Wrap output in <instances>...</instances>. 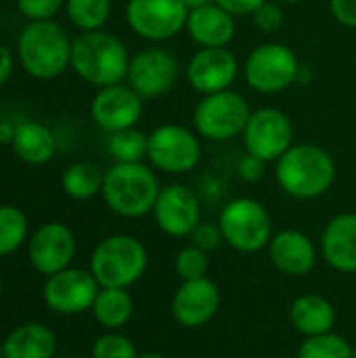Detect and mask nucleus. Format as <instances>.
Here are the masks:
<instances>
[{
    "label": "nucleus",
    "instance_id": "nucleus-1",
    "mask_svg": "<svg viewBox=\"0 0 356 358\" xmlns=\"http://www.w3.org/2000/svg\"><path fill=\"white\" fill-rule=\"evenodd\" d=\"M275 164V178L281 191L302 201L325 195L338 176L334 155L315 143H294Z\"/></svg>",
    "mask_w": 356,
    "mask_h": 358
},
{
    "label": "nucleus",
    "instance_id": "nucleus-2",
    "mask_svg": "<svg viewBox=\"0 0 356 358\" xmlns=\"http://www.w3.org/2000/svg\"><path fill=\"white\" fill-rule=\"evenodd\" d=\"M130 55L126 44L105 29L82 31L71 44V67L97 88L122 84L126 80Z\"/></svg>",
    "mask_w": 356,
    "mask_h": 358
},
{
    "label": "nucleus",
    "instance_id": "nucleus-3",
    "mask_svg": "<svg viewBox=\"0 0 356 358\" xmlns=\"http://www.w3.org/2000/svg\"><path fill=\"white\" fill-rule=\"evenodd\" d=\"M162 187L151 166L113 164L103 178V201L122 218H143L153 212Z\"/></svg>",
    "mask_w": 356,
    "mask_h": 358
},
{
    "label": "nucleus",
    "instance_id": "nucleus-4",
    "mask_svg": "<svg viewBox=\"0 0 356 358\" xmlns=\"http://www.w3.org/2000/svg\"><path fill=\"white\" fill-rule=\"evenodd\" d=\"M71 44L57 21H29L17 40L21 67L36 80H55L71 65Z\"/></svg>",
    "mask_w": 356,
    "mask_h": 358
},
{
    "label": "nucleus",
    "instance_id": "nucleus-5",
    "mask_svg": "<svg viewBox=\"0 0 356 358\" xmlns=\"http://www.w3.org/2000/svg\"><path fill=\"white\" fill-rule=\"evenodd\" d=\"M149 254L132 235H111L97 243L90 256V273L101 287H132L147 271Z\"/></svg>",
    "mask_w": 356,
    "mask_h": 358
},
{
    "label": "nucleus",
    "instance_id": "nucleus-6",
    "mask_svg": "<svg viewBox=\"0 0 356 358\" xmlns=\"http://www.w3.org/2000/svg\"><path fill=\"white\" fill-rule=\"evenodd\" d=\"M218 227L225 243L241 254H256L269 248L275 235L269 210L252 197H237L229 201L220 212Z\"/></svg>",
    "mask_w": 356,
    "mask_h": 358
},
{
    "label": "nucleus",
    "instance_id": "nucleus-7",
    "mask_svg": "<svg viewBox=\"0 0 356 358\" xmlns=\"http://www.w3.org/2000/svg\"><path fill=\"white\" fill-rule=\"evenodd\" d=\"M300 59L296 50L281 42H264L256 46L245 63V84L260 94H277L287 90L300 80Z\"/></svg>",
    "mask_w": 356,
    "mask_h": 358
},
{
    "label": "nucleus",
    "instance_id": "nucleus-8",
    "mask_svg": "<svg viewBox=\"0 0 356 358\" xmlns=\"http://www.w3.org/2000/svg\"><path fill=\"white\" fill-rule=\"evenodd\" d=\"M250 115L252 109L248 99L229 88L201 96L193 109V126L204 141L225 143L243 134Z\"/></svg>",
    "mask_w": 356,
    "mask_h": 358
},
{
    "label": "nucleus",
    "instance_id": "nucleus-9",
    "mask_svg": "<svg viewBox=\"0 0 356 358\" xmlns=\"http://www.w3.org/2000/svg\"><path fill=\"white\" fill-rule=\"evenodd\" d=\"M147 159L153 170L187 174L201 162V136L183 124H162L149 132Z\"/></svg>",
    "mask_w": 356,
    "mask_h": 358
},
{
    "label": "nucleus",
    "instance_id": "nucleus-10",
    "mask_svg": "<svg viewBox=\"0 0 356 358\" xmlns=\"http://www.w3.org/2000/svg\"><path fill=\"white\" fill-rule=\"evenodd\" d=\"M189 8L183 0H128V27L143 40L166 42L187 29Z\"/></svg>",
    "mask_w": 356,
    "mask_h": 358
},
{
    "label": "nucleus",
    "instance_id": "nucleus-11",
    "mask_svg": "<svg viewBox=\"0 0 356 358\" xmlns=\"http://www.w3.org/2000/svg\"><path fill=\"white\" fill-rule=\"evenodd\" d=\"M178 76L180 63L176 55L164 46H149L130 57L126 82L143 101H149L170 92Z\"/></svg>",
    "mask_w": 356,
    "mask_h": 358
},
{
    "label": "nucleus",
    "instance_id": "nucleus-12",
    "mask_svg": "<svg viewBox=\"0 0 356 358\" xmlns=\"http://www.w3.org/2000/svg\"><path fill=\"white\" fill-rule=\"evenodd\" d=\"M241 138L245 153L271 164L294 145V124L285 111L277 107H260L252 111Z\"/></svg>",
    "mask_w": 356,
    "mask_h": 358
},
{
    "label": "nucleus",
    "instance_id": "nucleus-13",
    "mask_svg": "<svg viewBox=\"0 0 356 358\" xmlns=\"http://www.w3.org/2000/svg\"><path fill=\"white\" fill-rule=\"evenodd\" d=\"M99 289L101 285L90 271L69 266L46 277L42 296L52 313L73 317L92 308Z\"/></svg>",
    "mask_w": 356,
    "mask_h": 358
},
{
    "label": "nucleus",
    "instance_id": "nucleus-14",
    "mask_svg": "<svg viewBox=\"0 0 356 358\" xmlns=\"http://www.w3.org/2000/svg\"><path fill=\"white\" fill-rule=\"evenodd\" d=\"M151 214L162 233L174 239H183L189 237L193 229L201 222V203L193 189L174 182L162 187Z\"/></svg>",
    "mask_w": 356,
    "mask_h": 358
},
{
    "label": "nucleus",
    "instance_id": "nucleus-15",
    "mask_svg": "<svg viewBox=\"0 0 356 358\" xmlns=\"http://www.w3.org/2000/svg\"><path fill=\"white\" fill-rule=\"evenodd\" d=\"M27 256L31 266L40 275L50 277L71 266V260L76 256V237L67 224L46 222L31 233Z\"/></svg>",
    "mask_w": 356,
    "mask_h": 358
},
{
    "label": "nucleus",
    "instance_id": "nucleus-16",
    "mask_svg": "<svg viewBox=\"0 0 356 358\" xmlns=\"http://www.w3.org/2000/svg\"><path fill=\"white\" fill-rule=\"evenodd\" d=\"M239 61L229 46L199 48L187 63V80L201 96L233 88L239 76Z\"/></svg>",
    "mask_w": 356,
    "mask_h": 358
},
{
    "label": "nucleus",
    "instance_id": "nucleus-17",
    "mask_svg": "<svg viewBox=\"0 0 356 358\" xmlns=\"http://www.w3.org/2000/svg\"><path fill=\"white\" fill-rule=\"evenodd\" d=\"M220 287L208 279L183 281L172 296V315L178 325L187 329H199L208 325L220 310Z\"/></svg>",
    "mask_w": 356,
    "mask_h": 358
},
{
    "label": "nucleus",
    "instance_id": "nucleus-18",
    "mask_svg": "<svg viewBox=\"0 0 356 358\" xmlns=\"http://www.w3.org/2000/svg\"><path fill=\"white\" fill-rule=\"evenodd\" d=\"M90 115L94 124L109 134L134 128L143 115V99L128 84L105 86L94 94Z\"/></svg>",
    "mask_w": 356,
    "mask_h": 358
},
{
    "label": "nucleus",
    "instance_id": "nucleus-19",
    "mask_svg": "<svg viewBox=\"0 0 356 358\" xmlns=\"http://www.w3.org/2000/svg\"><path fill=\"white\" fill-rule=\"evenodd\" d=\"M269 258L275 268L287 277H304L317 266V245L308 235L296 229H283L269 243Z\"/></svg>",
    "mask_w": 356,
    "mask_h": 358
},
{
    "label": "nucleus",
    "instance_id": "nucleus-20",
    "mask_svg": "<svg viewBox=\"0 0 356 358\" xmlns=\"http://www.w3.org/2000/svg\"><path fill=\"white\" fill-rule=\"evenodd\" d=\"M323 260L338 273H356V214L342 212L334 216L321 235Z\"/></svg>",
    "mask_w": 356,
    "mask_h": 358
},
{
    "label": "nucleus",
    "instance_id": "nucleus-21",
    "mask_svg": "<svg viewBox=\"0 0 356 358\" xmlns=\"http://www.w3.org/2000/svg\"><path fill=\"white\" fill-rule=\"evenodd\" d=\"M237 17L229 10L210 2L206 6L189 10L187 34L199 48H222L229 46L237 31Z\"/></svg>",
    "mask_w": 356,
    "mask_h": 358
},
{
    "label": "nucleus",
    "instance_id": "nucleus-22",
    "mask_svg": "<svg viewBox=\"0 0 356 358\" xmlns=\"http://www.w3.org/2000/svg\"><path fill=\"white\" fill-rule=\"evenodd\" d=\"M290 321L298 334L315 338L334 331L338 313L327 298L319 294H304L294 300L290 308Z\"/></svg>",
    "mask_w": 356,
    "mask_h": 358
},
{
    "label": "nucleus",
    "instance_id": "nucleus-23",
    "mask_svg": "<svg viewBox=\"0 0 356 358\" xmlns=\"http://www.w3.org/2000/svg\"><path fill=\"white\" fill-rule=\"evenodd\" d=\"M55 352L57 336L42 323H23L2 342L4 358H52Z\"/></svg>",
    "mask_w": 356,
    "mask_h": 358
},
{
    "label": "nucleus",
    "instance_id": "nucleus-24",
    "mask_svg": "<svg viewBox=\"0 0 356 358\" xmlns=\"http://www.w3.org/2000/svg\"><path fill=\"white\" fill-rule=\"evenodd\" d=\"M13 151L17 157L29 166H42L52 159L57 151L55 134L40 122L27 120L17 124L15 138H13Z\"/></svg>",
    "mask_w": 356,
    "mask_h": 358
},
{
    "label": "nucleus",
    "instance_id": "nucleus-25",
    "mask_svg": "<svg viewBox=\"0 0 356 358\" xmlns=\"http://www.w3.org/2000/svg\"><path fill=\"white\" fill-rule=\"evenodd\" d=\"M94 321L107 331H118L134 315V300L124 287H101L90 308Z\"/></svg>",
    "mask_w": 356,
    "mask_h": 358
},
{
    "label": "nucleus",
    "instance_id": "nucleus-26",
    "mask_svg": "<svg viewBox=\"0 0 356 358\" xmlns=\"http://www.w3.org/2000/svg\"><path fill=\"white\" fill-rule=\"evenodd\" d=\"M103 178H105V172H101V168L97 164L76 162L63 172L61 187L67 197H71L76 201H86L101 193Z\"/></svg>",
    "mask_w": 356,
    "mask_h": 358
},
{
    "label": "nucleus",
    "instance_id": "nucleus-27",
    "mask_svg": "<svg viewBox=\"0 0 356 358\" xmlns=\"http://www.w3.org/2000/svg\"><path fill=\"white\" fill-rule=\"evenodd\" d=\"M147 147H149V134H145L136 126L113 132L107 138V153L113 157L115 164L143 162L147 157Z\"/></svg>",
    "mask_w": 356,
    "mask_h": 358
},
{
    "label": "nucleus",
    "instance_id": "nucleus-28",
    "mask_svg": "<svg viewBox=\"0 0 356 358\" xmlns=\"http://www.w3.org/2000/svg\"><path fill=\"white\" fill-rule=\"evenodd\" d=\"M65 10L80 31H97L111 17V0H67Z\"/></svg>",
    "mask_w": 356,
    "mask_h": 358
},
{
    "label": "nucleus",
    "instance_id": "nucleus-29",
    "mask_svg": "<svg viewBox=\"0 0 356 358\" xmlns=\"http://www.w3.org/2000/svg\"><path fill=\"white\" fill-rule=\"evenodd\" d=\"M27 216L15 206H0V258L15 254L27 239Z\"/></svg>",
    "mask_w": 356,
    "mask_h": 358
},
{
    "label": "nucleus",
    "instance_id": "nucleus-30",
    "mask_svg": "<svg viewBox=\"0 0 356 358\" xmlns=\"http://www.w3.org/2000/svg\"><path fill=\"white\" fill-rule=\"evenodd\" d=\"M350 355L353 344L334 331L306 338V342L298 350V358H350Z\"/></svg>",
    "mask_w": 356,
    "mask_h": 358
},
{
    "label": "nucleus",
    "instance_id": "nucleus-31",
    "mask_svg": "<svg viewBox=\"0 0 356 358\" xmlns=\"http://www.w3.org/2000/svg\"><path fill=\"white\" fill-rule=\"evenodd\" d=\"M208 252L199 250L197 245L189 243L185 245L174 260V268L176 275L180 277V281H193V279H201L208 277Z\"/></svg>",
    "mask_w": 356,
    "mask_h": 358
},
{
    "label": "nucleus",
    "instance_id": "nucleus-32",
    "mask_svg": "<svg viewBox=\"0 0 356 358\" xmlns=\"http://www.w3.org/2000/svg\"><path fill=\"white\" fill-rule=\"evenodd\" d=\"M92 358H138V352L130 338L107 331L92 344Z\"/></svg>",
    "mask_w": 356,
    "mask_h": 358
},
{
    "label": "nucleus",
    "instance_id": "nucleus-33",
    "mask_svg": "<svg viewBox=\"0 0 356 358\" xmlns=\"http://www.w3.org/2000/svg\"><path fill=\"white\" fill-rule=\"evenodd\" d=\"M254 25L264 31V34H275L283 27L285 23V13H283V4L275 2V0H266L262 6L256 8V13L252 15Z\"/></svg>",
    "mask_w": 356,
    "mask_h": 358
},
{
    "label": "nucleus",
    "instance_id": "nucleus-34",
    "mask_svg": "<svg viewBox=\"0 0 356 358\" xmlns=\"http://www.w3.org/2000/svg\"><path fill=\"white\" fill-rule=\"evenodd\" d=\"M189 237H191V243L193 245H197L199 250H204L208 254L214 252V250H218L225 243V237H222V231H220L218 222H204L201 220L193 229V233Z\"/></svg>",
    "mask_w": 356,
    "mask_h": 358
},
{
    "label": "nucleus",
    "instance_id": "nucleus-35",
    "mask_svg": "<svg viewBox=\"0 0 356 358\" xmlns=\"http://www.w3.org/2000/svg\"><path fill=\"white\" fill-rule=\"evenodd\" d=\"M65 2L67 0H17V6L29 21H44L52 19Z\"/></svg>",
    "mask_w": 356,
    "mask_h": 358
},
{
    "label": "nucleus",
    "instance_id": "nucleus-36",
    "mask_svg": "<svg viewBox=\"0 0 356 358\" xmlns=\"http://www.w3.org/2000/svg\"><path fill=\"white\" fill-rule=\"evenodd\" d=\"M237 172H239L241 180H245V182H258L264 176V172H266V162L260 159V157H256V155L245 153L239 159Z\"/></svg>",
    "mask_w": 356,
    "mask_h": 358
},
{
    "label": "nucleus",
    "instance_id": "nucleus-37",
    "mask_svg": "<svg viewBox=\"0 0 356 358\" xmlns=\"http://www.w3.org/2000/svg\"><path fill=\"white\" fill-rule=\"evenodd\" d=\"M329 10L340 25L356 29V0H329Z\"/></svg>",
    "mask_w": 356,
    "mask_h": 358
},
{
    "label": "nucleus",
    "instance_id": "nucleus-38",
    "mask_svg": "<svg viewBox=\"0 0 356 358\" xmlns=\"http://www.w3.org/2000/svg\"><path fill=\"white\" fill-rule=\"evenodd\" d=\"M218 6L229 10L233 17H252L258 6H262L266 0H214Z\"/></svg>",
    "mask_w": 356,
    "mask_h": 358
},
{
    "label": "nucleus",
    "instance_id": "nucleus-39",
    "mask_svg": "<svg viewBox=\"0 0 356 358\" xmlns=\"http://www.w3.org/2000/svg\"><path fill=\"white\" fill-rule=\"evenodd\" d=\"M13 55H10V50L4 46V44H0V88L10 80V76H13Z\"/></svg>",
    "mask_w": 356,
    "mask_h": 358
},
{
    "label": "nucleus",
    "instance_id": "nucleus-40",
    "mask_svg": "<svg viewBox=\"0 0 356 358\" xmlns=\"http://www.w3.org/2000/svg\"><path fill=\"white\" fill-rule=\"evenodd\" d=\"M17 126H13L8 120H0V145H13Z\"/></svg>",
    "mask_w": 356,
    "mask_h": 358
},
{
    "label": "nucleus",
    "instance_id": "nucleus-41",
    "mask_svg": "<svg viewBox=\"0 0 356 358\" xmlns=\"http://www.w3.org/2000/svg\"><path fill=\"white\" fill-rule=\"evenodd\" d=\"M210 2H214V0H183V4H185L189 10L199 8V6H206V4H210Z\"/></svg>",
    "mask_w": 356,
    "mask_h": 358
},
{
    "label": "nucleus",
    "instance_id": "nucleus-42",
    "mask_svg": "<svg viewBox=\"0 0 356 358\" xmlns=\"http://www.w3.org/2000/svg\"><path fill=\"white\" fill-rule=\"evenodd\" d=\"M138 358H166V357H162L159 352H143V355H138Z\"/></svg>",
    "mask_w": 356,
    "mask_h": 358
},
{
    "label": "nucleus",
    "instance_id": "nucleus-43",
    "mask_svg": "<svg viewBox=\"0 0 356 358\" xmlns=\"http://www.w3.org/2000/svg\"><path fill=\"white\" fill-rule=\"evenodd\" d=\"M275 2H279V4H283V6H285V4L290 6V4H298V2H302V0H275Z\"/></svg>",
    "mask_w": 356,
    "mask_h": 358
},
{
    "label": "nucleus",
    "instance_id": "nucleus-44",
    "mask_svg": "<svg viewBox=\"0 0 356 358\" xmlns=\"http://www.w3.org/2000/svg\"><path fill=\"white\" fill-rule=\"evenodd\" d=\"M2 292H4V285H2V279H0V298H2Z\"/></svg>",
    "mask_w": 356,
    "mask_h": 358
},
{
    "label": "nucleus",
    "instance_id": "nucleus-45",
    "mask_svg": "<svg viewBox=\"0 0 356 358\" xmlns=\"http://www.w3.org/2000/svg\"><path fill=\"white\" fill-rule=\"evenodd\" d=\"M350 358H356V344L353 346V355H350Z\"/></svg>",
    "mask_w": 356,
    "mask_h": 358
},
{
    "label": "nucleus",
    "instance_id": "nucleus-46",
    "mask_svg": "<svg viewBox=\"0 0 356 358\" xmlns=\"http://www.w3.org/2000/svg\"><path fill=\"white\" fill-rule=\"evenodd\" d=\"M0 358H4L2 357V342H0Z\"/></svg>",
    "mask_w": 356,
    "mask_h": 358
}]
</instances>
